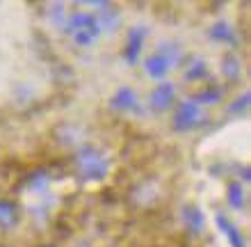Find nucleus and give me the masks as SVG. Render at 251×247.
<instances>
[{"label": "nucleus", "mask_w": 251, "mask_h": 247, "mask_svg": "<svg viewBox=\"0 0 251 247\" xmlns=\"http://www.w3.org/2000/svg\"><path fill=\"white\" fill-rule=\"evenodd\" d=\"M69 34L75 37L80 46H85L89 41L99 34V26H96V21L89 16V14H73L71 19H69V26H66Z\"/></svg>", "instance_id": "obj_1"}, {"label": "nucleus", "mask_w": 251, "mask_h": 247, "mask_svg": "<svg viewBox=\"0 0 251 247\" xmlns=\"http://www.w3.org/2000/svg\"><path fill=\"white\" fill-rule=\"evenodd\" d=\"M80 167H82V174H85L87 179H100V176L105 174V161H103V156H100L99 151H94V149L82 151V156H80Z\"/></svg>", "instance_id": "obj_2"}, {"label": "nucleus", "mask_w": 251, "mask_h": 247, "mask_svg": "<svg viewBox=\"0 0 251 247\" xmlns=\"http://www.w3.org/2000/svg\"><path fill=\"white\" fill-rule=\"evenodd\" d=\"M176 60H178V51L172 53V55H167L165 51H158L151 60L146 62V69H149V74L151 76H162V74H167L169 64H174Z\"/></svg>", "instance_id": "obj_3"}, {"label": "nucleus", "mask_w": 251, "mask_h": 247, "mask_svg": "<svg viewBox=\"0 0 251 247\" xmlns=\"http://www.w3.org/2000/svg\"><path fill=\"white\" fill-rule=\"evenodd\" d=\"M199 119V108L192 106V103H183V106L178 108V114H176V126L178 128H190L194 121Z\"/></svg>", "instance_id": "obj_4"}, {"label": "nucleus", "mask_w": 251, "mask_h": 247, "mask_svg": "<svg viewBox=\"0 0 251 247\" xmlns=\"http://www.w3.org/2000/svg\"><path fill=\"white\" fill-rule=\"evenodd\" d=\"M172 99H174L172 85H162V87H158V89L153 92V106L155 108H167L169 103H172Z\"/></svg>", "instance_id": "obj_5"}, {"label": "nucleus", "mask_w": 251, "mask_h": 247, "mask_svg": "<svg viewBox=\"0 0 251 247\" xmlns=\"http://www.w3.org/2000/svg\"><path fill=\"white\" fill-rule=\"evenodd\" d=\"M217 224H219V227H222V229H224V231H226V236H228V241L233 243V247H245V241L240 238L238 229L233 227V224H231V222H228V220H226L224 215H219V218H217Z\"/></svg>", "instance_id": "obj_6"}, {"label": "nucleus", "mask_w": 251, "mask_h": 247, "mask_svg": "<svg viewBox=\"0 0 251 247\" xmlns=\"http://www.w3.org/2000/svg\"><path fill=\"white\" fill-rule=\"evenodd\" d=\"M114 106H117V108H135V106H137V96H135V92H132V89L124 87V89L114 96Z\"/></svg>", "instance_id": "obj_7"}, {"label": "nucleus", "mask_w": 251, "mask_h": 247, "mask_svg": "<svg viewBox=\"0 0 251 247\" xmlns=\"http://www.w3.org/2000/svg\"><path fill=\"white\" fill-rule=\"evenodd\" d=\"M16 220V208L9 201H0V227H12Z\"/></svg>", "instance_id": "obj_8"}, {"label": "nucleus", "mask_w": 251, "mask_h": 247, "mask_svg": "<svg viewBox=\"0 0 251 247\" xmlns=\"http://www.w3.org/2000/svg\"><path fill=\"white\" fill-rule=\"evenodd\" d=\"M142 37H144V32L142 30H132L130 34V41H128V60H135V53L139 51V46H142Z\"/></svg>", "instance_id": "obj_9"}, {"label": "nucleus", "mask_w": 251, "mask_h": 247, "mask_svg": "<svg viewBox=\"0 0 251 247\" xmlns=\"http://www.w3.org/2000/svg\"><path fill=\"white\" fill-rule=\"evenodd\" d=\"M233 194H235V197H233V204H235V206H242V199H240V186L238 183H233Z\"/></svg>", "instance_id": "obj_10"}]
</instances>
